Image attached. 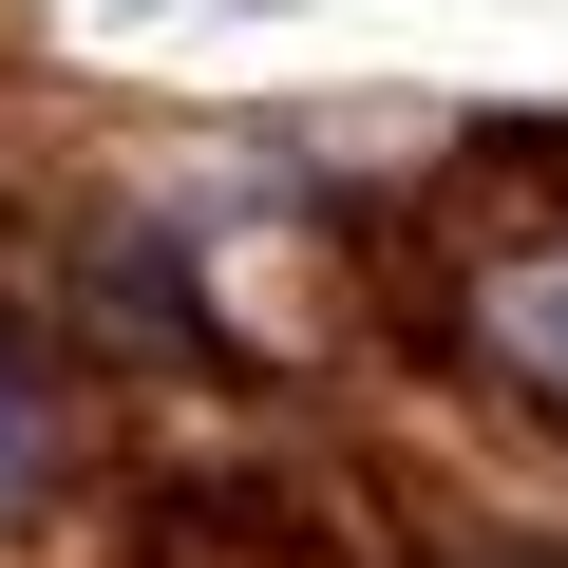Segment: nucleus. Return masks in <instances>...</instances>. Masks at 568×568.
Masks as SVG:
<instances>
[{
    "label": "nucleus",
    "mask_w": 568,
    "mask_h": 568,
    "mask_svg": "<svg viewBox=\"0 0 568 568\" xmlns=\"http://www.w3.org/2000/svg\"><path fill=\"white\" fill-rule=\"evenodd\" d=\"M455 304H474V361L568 436V209H530V227H493L474 246V284H455Z\"/></svg>",
    "instance_id": "f257e3e1"
},
{
    "label": "nucleus",
    "mask_w": 568,
    "mask_h": 568,
    "mask_svg": "<svg viewBox=\"0 0 568 568\" xmlns=\"http://www.w3.org/2000/svg\"><path fill=\"white\" fill-rule=\"evenodd\" d=\"M39 474H58V398H39V379H20V361H0V511H20V493H39Z\"/></svg>",
    "instance_id": "f03ea898"
}]
</instances>
